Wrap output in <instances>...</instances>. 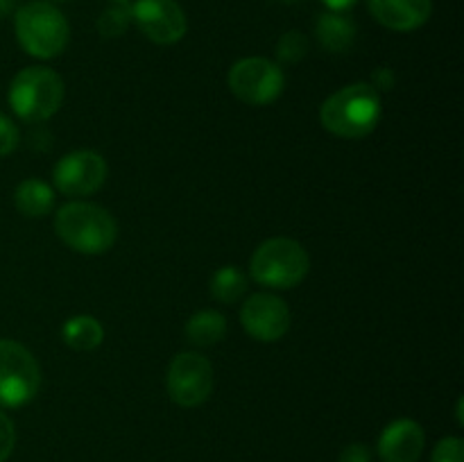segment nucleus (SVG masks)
I'll return each mask as SVG.
<instances>
[{"label": "nucleus", "mask_w": 464, "mask_h": 462, "mask_svg": "<svg viewBox=\"0 0 464 462\" xmlns=\"http://www.w3.org/2000/svg\"><path fill=\"white\" fill-rule=\"evenodd\" d=\"M381 118V95L372 84L358 82L335 91L320 109V122L340 139H362L372 134Z\"/></svg>", "instance_id": "obj_1"}, {"label": "nucleus", "mask_w": 464, "mask_h": 462, "mask_svg": "<svg viewBox=\"0 0 464 462\" xmlns=\"http://www.w3.org/2000/svg\"><path fill=\"white\" fill-rule=\"evenodd\" d=\"M54 231L63 245L86 256L109 252L118 238V225L111 213L91 202L63 204L54 217Z\"/></svg>", "instance_id": "obj_2"}, {"label": "nucleus", "mask_w": 464, "mask_h": 462, "mask_svg": "<svg viewBox=\"0 0 464 462\" xmlns=\"http://www.w3.org/2000/svg\"><path fill=\"white\" fill-rule=\"evenodd\" d=\"M14 27L21 48L36 59L59 57L71 39L66 16L48 0L21 5L14 16Z\"/></svg>", "instance_id": "obj_3"}, {"label": "nucleus", "mask_w": 464, "mask_h": 462, "mask_svg": "<svg viewBox=\"0 0 464 462\" xmlns=\"http://www.w3.org/2000/svg\"><path fill=\"white\" fill-rule=\"evenodd\" d=\"M66 95L63 80L45 66H27L9 84V107L21 120L41 122L59 111Z\"/></svg>", "instance_id": "obj_4"}, {"label": "nucleus", "mask_w": 464, "mask_h": 462, "mask_svg": "<svg viewBox=\"0 0 464 462\" xmlns=\"http://www.w3.org/2000/svg\"><path fill=\"white\" fill-rule=\"evenodd\" d=\"M311 270L306 249L293 238H270L254 252L249 272L266 288L290 290L302 284Z\"/></svg>", "instance_id": "obj_5"}, {"label": "nucleus", "mask_w": 464, "mask_h": 462, "mask_svg": "<svg viewBox=\"0 0 464 462\" xmlns=\"http://www.w3.org/2000/svg\"><path fill=\"white\" fill-rule=\"evenodd\" d=\"M41 370L30 349L16 340L0 338V406L18 408L36 397Z\"/></svg>", "instance_id": "obj_6"}, {"label": "nucleus", "mask_w": 464, "mask_h": 462, "mask_svg": "<svg viewBox=\"0 0 464 462\" xmlns=\"http://www.w3.org/2000/svg\"><path fill=\"white\" fill-rule=\"evenodd\" d=\"M227 84L240 102L252 104V107H266L279 98L285 77L279 63L266 57H247L231 66Z\"/></svg>", "instance_id": "obj_7"}, {"label": "nucleus", "mask_w": 464, "mask_h": 462, "mask_svg": "<svg viewBox=\"0 0 464 462\" xmlns=\"http://www.w3.org/2000/svg\"><path fill=\"white\" fill-rule=\"evenodd\" d=\"M213 392V365L198 351H184L168 367V394L181 408L202 406Z\"/></svg>", "instance_id": "obj_8"}, {"label": "nucleus", "mask_w": 464, "mask_h": 462, "mask_svg": "<svg viewBox=\"0 0 464 462\" xmlns=\"http://www.w3.org/2000/svg\"><path fill=\"white\" fill-rule=\"evenodd\" d=\"M107 161L93 149H75L57 161L53 172L59 193L71 197H84L102 188L107 181Z\"/></svg>", "instance_id": "obj_9"}, {"label": "nucleus", "mask_w": 464, "mask_h": 462, "mask_svg": "<svg viewBox=\"0 0 464 462\" xmlns=\"http://www.w3.org/2000/svg\"><path fill=\"white\" fill-rule=\"evenodd\" d=\"M130 9L131 23H136L139 30L159 45L177 43L188 30L184 9L175 0H136Z\"/></svg>", "instance_id": "obj_10"}, {"label": "nucleus", "mask_w": 464, "mask_h": 462, "mask_svg": "<svg viewBox=\"0 0 464 462\" xmlns=\"http://www.w3.org/2000/svg\"><path fill=\"white\" fill-rule=\"evenodd\" d=\"M240 324L258 342H276L290 329V308L276 294L256 293L240 308Z\"/></svg>", "instance_id": "obj_11"}, {"label": "nucleus", "mask_w": 464, "mask_h": 462, "mask_svg": "<svg viewBox=\"0 0 464 462\" xmlns=\"http://www.w3.org/2000/svg\"><path fill=\"white\" fill-rule=\"evenodd\" d=\"M424 447V428L415 419L392 421L379 438V456L383 462H417Z\"/></svg>", "instance_id": "obj_12"}, {"label": "nucleus", "mask_w": 464, "mask_h": 462, "mask_svg": "<svg viewBox=\"0 0 464 462\" xmlns=\"http://www.w3.org/2000/svg\"><path fill=\"white\" fill-rule=\"evenodd\" d=\"M370 14L394 32L420 30L433 14V0H367Z\"/></svg>", "instance_id": "obj_13"}, {"label": "nucleus", "mask_w": 464, "mask_h": 462, "mask_svg": "<svg viewBox=\"0 0 464 462\" xmlns=\"http://www.w3.org/2000/svg\"><path fill=\"white\" fill-rule=\"evenodd\" d=\"M14 207L25 217H44L54 207V190L41 179H25L14 190Z\"/></svg>", "instance_id": "obj_14"}, {"label": "nucleus", "mask_w": 464, "mask_h": 462, "mask_svg": "<svg viewBox=\"0 0 464 462\" xmlns=\"http://www.w3.org/2000/svg\"><path fill=\"white\" fill-rule=\"evenodd\" d=\"M356 27L343 12H326L317 21V39L329 53H344L353 43Z\"/></svg>", "instance_id": "obj_15"}, {"label": "nucleus", "mask_w": 464, "mask_h": 462, "mask_svg": "<svg viewBox=\"0 0 464 462\" xmlns=\"http://www.w3.org/2000/svg\"><path fill=\"white\" fill-rule=\"evenodd\" d=\"M227 335V317L218 311H199L186 322V338L195 347H213Z\"/></svg>", "instance_id": "obj_16"}, {"label": "nucleus", "mask_w": 464, "mask_h": 462, "mask_svg": "<svg viewBox=\"0 0 464 462\" xmlns=\"http://www.w3.org/2000/svg\"><path fill=\"white\" fill-rule=\"evenodd\" d=\"M63 342L75 351H91L104 340V329L93 315H75L66 320L62 329Z\"/></svg>", "instance_id": "obj_17"}, {"label": "nucleus", "mask_w": 464, "mask_h": 462, "mask_svg": "<svg viewBox=\"0 0 464 462\" xmlns=\"http://www.w3.org/2000/svg\"><path fill=\"white\" fill-rule=\"evenodd\" d=\"M211 297L220 303H236L247 290V276L240 267L236 265H225L220 270H216V274L211 276Z\"/></svg>", "instance_id": "obj_18"}, {"label": "nucleus", "mask_w": 464, "mask_h": 462, "mask_svg": "<svg viewBox=\"0 0 464 462\" xmlns=\"http://www.w3.org/2000/svg\"><path fill=\"white\" fill-rule=\"evenodd\" d=\"M130 25H131L130 3L111 5V7L104 9L102 16L98 18V32L104 36V39H116V36H122Z\"/></svg>", "instance_id": "obj_19"}, {"label": "nucleus", "mask_w": 464, "mask_h": 462, "mask_svg": "<svg viewBox=\"0 0 464 462\" xmlns=\"http://www.w3.org/2000/svg\"><path fill=\"white\" fill-rule=\"evenodd\" d=\"M276 54H279L281 62L297 63L299 59H304L308 54V39L302 32H288V34H284L279 39Z\"/></svg>", "instance_id": "obj_20"}, {"label": "nucleus", "mask_w": 464, "mask_h": 462, "mask_svg": "<svg viewBox=\"0 0 464 462\" xmlns=\"http://www.w3.org/2000/svg\"><path fill=\"white\" fill-rule=\"evenodd\" d=\"M430 462H464V444L460 438L440 439L433 448V460Z\"/></svg>", "instance_id": "obj_21"}, {"label": "nucleus", "mask_w": 464, "mask_h": 462, "mask_svg": "<svg viewBox=\"0 0 464 462\" xmlns=\"http://www.w3.org/2000/svg\"><path fill=\"white\" fill-rule=\"evenodd\" d=\"M16 444V430H14L12 419L0 410V462H7Z\"/></svg>", "instance_id": "obj_22"}, {"label": "nucleus", "mask_w": 464, "mask_h": 462, "mask_svg": "<svg viewBox=\"0 0 464 462\" xmlns=\"http://www.w3.org/2000/svg\"><path fill=\"white\" fill-rule=\"evenodd\" d=\"M18 148V127L0 113V157H7Z\"/></svg>", "instance_id": "obj_23"}, {"label": "nucleus", "mask_w": 464, "mask_h": 462, "mask_svg": "<svg viewBox=\"0 0 464 462\" xmlns=\"http://www.w3.org/2000/svg\"><path fill=\"white\" fill-rule=\"evenodd\" d=\"M338 462H372V451L367 444L353 442L349 447L343 448Z\"/></svg>", "instance_id": "obj_24"}, {"label": "nucleus", "mask_w": 464, "mask_h": 462, "mask_svg": "<svg viewBox=\"0 0 464 462\" xmlns=\"http://www.w3.org/2000/svg\"><path fill=\"white\" fill-rule=\"evenodd\" d=\"M322 3H324L331 12H347L356 0H322Z\"/></svg>", "instance_id": "obj_25"}, {"label": "nucleus", "mask_w": 464, "mask_h": 462, "mask_svg": "<svg viewBox=\"0 0 464 462\" xmlns=\"http://www.w3.org/2000/svg\"><path fill=\"white\" fill-rule=\"evenodd\" d=\"M14 3H16V0H0V16H5V14L12 12Z\"/></svg>", "instance_id": "obj_26"}, {"label": "nucleus", "mask_w": 464, "mask_h": 462, "mask_svg": "<svg viewBox=\"0 0 464 462\" xmlns=\"http://www.w3.org/2000/svg\"><path fill=\"white\" fill-rule=\"evenodd\" d=\"M113 5H125V3H130V0H111Z\"/></svg>", "instance_id": "obj_27"}]
</instances>
